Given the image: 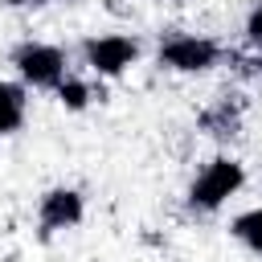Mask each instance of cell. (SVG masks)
<instances>
[{"mask_svg":"<svg viewBox=\"0 0 262 262\" xmlns=\"http://www.w3.org/2000/svg\"><path fill=\"white\" fill-rule=\"evenodd\" d=\"M242 180H246V172H242V164L237 160H229V156H221V160H213L201 176H196V184H192V192H188V205L192 209H221L237 188H242Z\"/></svg>","mask_w":262,"mask_h":262,"instance_id":"6da1fadb","label":"cell"},{"mask_svg":"<svg viewBox=\"0 0 262 262\" xmlns=\"http://www.w3.org/2000/svg\"><path fill=\"white\" fill-rule=\"evenodd\" d=\"M160 61L180 70V74H201V70L217 66V45L205 41V37H172L160 49Z\"/></svg>","mask_w":262,"mask_h":262,"instance_id":"7a4b0ae2","label":"cell"},{"mask_svg":"<svg viewBox=\"0 0 262 262\" xmlns=\"http://www.w3.org/2000/svg\"><path fill=\"white\" fill-rule=\"evenodd\" d=\"M16 70H20V78L33 82V86H57L61 74H66V57H61V49H53V45H25V49L16 53Z\"/></svg>","mask_w":262,"mask_h":262,"instance_id":"3957f363","label":"cell"},{"mask_svg":"<svg viewBox=\"0 0 262 262\" xmlns=\"http://www.w3.org/2000/svg\"><path fill=\"white\" fill-rule=\"evenodd\" d=\"M135 53H139V45H135L131 37H94V41H86V61H90V70H98V74H106V78L123 74V70L135 61Z\"/></svg>","mask_w":262,"mask_h":262,"instance_id":"277c9868","label":"cell"},{"mask_svg":"<svg viewBox=\"0 0 262 262\" xmlns=\"http://www.w3.org/2000/svg\"><path fill=\"white\" fill-rule=\"evenodd\" d=\"M82 221V196L74 188H53L41 196V225L45 229H70Z\"/></svg>","mask_w":262,"mask_h":262,"instance_id":"5b68a950","label":"cell"},{"mask_svg":"<svg viewBox=\"0 0 262 262\" xmlns=\"http://www.w3.org/2000/svg\"><path fill=\"white\" fill-rule=\"evenodd\" d=\"M25 119V90L12 82H0V135L16 131Z\"/></svg>","mask_w":262,"mask_h":262,"instance_id":"8992f818","label":"cell"},{"mask_svg":"<svg viewBox=\"0 0 262 262\" xmlns=\"http://www.w3.org/2000/svg\"><path fill=\"white\" fill-rule=\"evenodd\" d=\"M233 233L254 250V254H262V209H250V213H242L237 221H233Z\"/></svg>","mask_w":262,"mask_h":262,"instance_id":"52a82bcc","label":"cell"},{"mask_svg":"<svg viewBox=\"0 0 262 262\" xmlns=\"http://www.w3.org/2000/svg\"><path fill=\"white\" fill-rule=\"evenodd\" d=\"M57 98L70 106V111H82L86 102H90V90H86V82H74V78H61L57 82Z\"/></svg>","mask_w":262,"mask_h":262,"instance_id":"ba28073f","label":"cell"},{"mask_svg":"<svg viewBox=\"0 0 262 262\" xmlns=\"http://www.w3.org/2000/svg\"><path fill=\"white\" fill-rule=\"evenodd\" d=\"M246 33H250V41H254V45H262V8H254V16H250Z\"/></svg>","mask_w":262,"mask_h":262,"instance_id":"9c48e42d","label":"cell"},{"mask_svg":"<svg viewBox=\"0 0 262 262\" xmlns=\"http://www.w3.org/2000/svg\"><path fill=\"white\" fill-rule=\"evenodd\" d=\"M4 4H29V0H4Z\"/></svg>","mask_w":262,"mask_h":262,"instance_id":"30bf717a","label":"cell"}]
</instances>
